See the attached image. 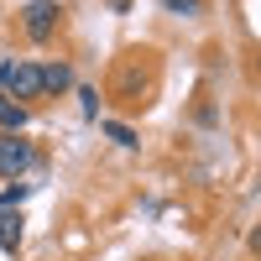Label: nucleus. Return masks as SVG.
Returning a JSON list of instances; mask_svg holds the SVG:
<instances>
[{
	"mask_svg": "<svg viewBox=\"0 0 261 261\" xmlns=\"http://www.w3.org/2000/svg\"><path fill=\"white\" fill-rule=\"evenodd\" d=\"M37 73H42V94H68L73 89V68L68 63H37Z\"/></svg>",
	"mask_w": 261,
	"mask_h": 261,
	"instance_id": "6",
	"label": "nucleus"
},
{
	"mask_svg": "<svg viewBox=\"0 0 261 261\" xmlns=\"http://www.w3.org/2000/svg\"><path fill=\"white\" fill-rule=\"evenodd\" d=\"M58 0H27V6H21V32H27L37 47L42 42H53V32H58Z\"/></svg>",
	"mask_w": 261,
	"mask_h": 261,
	"instance_id": "3",
	"label": "nucleus"
},
{
	"mask_svg": "<svg viewBox=\"0 0 261 261\" xmlns=\"http://www.w3.org/2000/svg\"><path fill=\"white\" fill-rule=\"evenodd\" d=\"M27 193H32V183H21V178H16L6 193H0V209H21V199H27Z\"/></svg>",
	"mask_w": 261,
	"mask_h": 261,
	"instance_id": "10",
	"label": "nucleus"
},
{
	"mask_svg": "<svg viewBox=\"0 0 261 261\" xmlns=\"http://www.w3.org/2000/svg\"><path fill=\"white\" fill-rule=\"evenodd\" d=\"M0 94L32 110V99H42V73H37V63H32V58H6V63H0Z\"/></svg>",
	"mask_w": 261,
	"mask_h": 261,
	"instance_id": "2",
	"label": "nucleus"
},
{
	"mask_svg": "<svg viewBox=\"0 0 261 261\" xmlns=\"http://www.w3.org/2000/svg\"><path fill=\"white\" fill-rule=\"evenodd\" d=\"M151 84H157V63H151V53H146V47L120 53L115 79H110V94H115V99H125V105H146Z\"/></svg>",
	"mask_w": 261,
	"mask_h": 261,
	"instance_id": "1",
	"label": "nucleus"
},
{
	"mask_svg": "<svg viewBox=\"0 0 261 261\" xmlns=\"http://www.w3.org/2000/svg\"><path fill=\"white\" fill-rule=\"evenodd\" d=\"M37 167V146L27 141V136H6L0 130V178H21V172H32Z\"/></svg>",
	"mask_w": 261,
	"mask_h": 261,
	"instance_id": "4",
	"label": "nucleus"
},
{
	"mask_svg": "<svg viewBox=\"0 0 261 261\" xmlns=\"http://www.w3.org/2000/svg\"><path fill=\"white\" fill-rule=\"evenodd\" d=\"M162 11H167V16L193 21V16H204V0H162Z\"/></svg>",
	"mask_w": 261,
	"mask_h": 261,
	"instance_id": "9",
	"label": "nucleus"
},
{
	"mask_svg": "<svg viewBox=\"0 0 261 261\" xmlns=\"http://www.w3.org/2000/svg\"><path fill=\"white\" fill-rule=\"evenodd\" d=\"M110 6H115V11H130V0H110Z\"/></svg>",
	"mask_w": 261,
	"mask_h": 261,
	"instance_id": "12",
	"label": "nucleus"
},
{
	"mask_svg": "<svg viewBox=\"0 0 261 261\" xmlns=\"http://www.w3.org/2000/svg\"><path fill=\"white\" fill-rule=\"evenodd\" d=\"M79 110L84 120H99V89H79Z\"/></svg>",
	"mask_w": 261,
	"mask_h": 261,
	"instance_id": "11",
	"label": "nucleus"
},
{
	"mask_svg": "<svg viewBox=\"0 0 261 261\" xmlns=\"http://www.w3.org/2000/svg\"><path fill=\"white\" fill-rule=\"evenodd\" d=\"M21 235H27V220H21V209H0V251L16 256V251H21Z\"/></svg>",
	"mask_w": 261,
	"mask_h": 261,
	"instance_id": "5",
	"label": "nucleus"
},
{
	"mask_svg": "<svg viewBox=\"0 0 261 261\" xmlns=\"http://www.w3.org/2000/svg\"><path fill=\"white\" fill-rule=\"evenodd\" d=\"M27 120H32L27 105H16V99L0 94V130H6V136H21V130H27Z\"/></svg>",
	"mask_w": 261,
	"mask_h": 261,
	"instance_id": "7",
	"label": "nucleus"
},
{
	"mask_svg": "<svg viewBox=\"0 0 261 261\" xmlns=\"http://www.w3.org/2000/svg\"><path fill=\"white\" fill-rule=\"evenodd\" d=\"M99 130H105V136H110L115 146H125V151H136V146H141V136H136V130H130L125 120H99Z\"/></svg>",
	"mask_w": 261,
	"mask_h": 261,
	"instance_id": "8",
	"label": "nucleus"
}]
</instances>
